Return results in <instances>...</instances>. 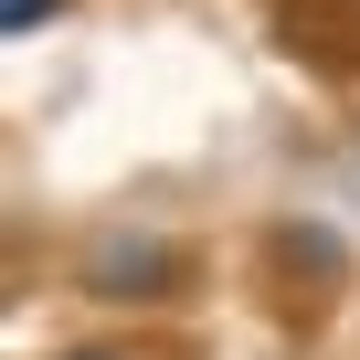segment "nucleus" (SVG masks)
I'll return each mask as SVG.
<instances>
[{"label":"nucleus","instance_id":"7ed1b4c3","mask_svg":"<svg viewBox=\"0 0 360 360\" xmlns=\"http://www.w3.org/2000/svg\"><path fill=\"white\" fill-rule=\"evenodd\" d=\"M75 360H106V349H75Z\"/></svg>","mask_w":360,"mask_h":360},{"label":"nucleus","instance_id":"f03ea898","mask_svg":"<svg viewBox=\"0 0 360 360\" xmlns=\"http://www.w3.org/2000/svg\"><path fill=\"white\" fill-rule=\"evenodd\" d=\"M53 11H64V0H0V32H43Z\"/></svg>","mask_w":360,"mask_h":360},{"label":"nucleus","instance_id":"f257e3e1","mask_svg":"<svg viewBox=\"0 0 360 360\" xmlns=\"http://www.w3.org/2000/svg\"><path fill=\"white\" fill-rule=\"evenodd\" d=\"M96 297H159V276H169V244H96Z\"/></svg>","mask_w":360,"mask_h":360}]
</instances>
